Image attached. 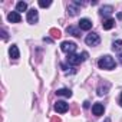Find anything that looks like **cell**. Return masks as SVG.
<instances>
[{"instance_id": "18", "label": "cell", "mask_w": 122, "mask_h": 122, "mask_svg": "<svg viewBox=\"0 0 122 122\" xmlns=\"http://www.w3.org/2000/svg\"><path fill=\"white\" fill-rule=\"evenodd\" d=\"M49 35H52V37H55V39H59L60 36H62V35H60V30L59 29H55V27L49 30Z\"/></svg>"}, {"instance_id": "14", "label": "cell", "mask_w": 122, "mask_h": 122, "mask_svg": "<svg viewBox=\"0 0 122 122\" xmlns=\"http://www.w3.org/2000/svg\"><path fill=\"white\" fill-rule=\"evenodd\" d=\"M112 12H113L112 6H102L101 7V15L102 16H109V15H112Z\"/></svg>"}, {"instance_id": "22", "label": "cell", "mask_w": 122, "mask_h": 122, "mask_svg": "<svg viewBox=\"0 0 122 122\" xmlns=\"http://www.w3.org/2000/svg\"><path fill=\"white\" fill-rule=\"evenodd\" d=\"M2 36H3V39H5V40L7 39V33H6L5 30H2Z\"/></svg>"}, {"instance_id": "1", "label": "cell", "mask_w": 122, "mask_h": 122, "mask_svg": "<svg viewBox=\"0 0 122 122\" xmlns=\"http://www.w3.org/2000/svg\"><path fill=\"white\" fill-rule=\"evenodd\" d=\"M98 66H99L101 69L111 71V69L115 68V60H113L109 55H105V56H102V57L98 60Z\"/></svg>"}, {"instance_id": "3", "label": "cell", "mask_w": 122, "mask_h": 122, "mask_svg": "<svg viewBox=\"0 0 122 122\" xmlns=\"http://www.w3.org/2000/svg\"><path fill=\"white\" fill-rule=\"evenodd\" d=\"M85 42L88 46H98L101 43V37L98 33H89L86 37H85Z\"/></svg>"}, {"instance_id": "20", "label": "cell", "mask_w": 122, "mask_h": 122, "mask_svg": "<svg viewBox=\"0 0 122 122\" xmlns=\"http://www.w3.org/2000/svg\"><path fill=\"white\" fill-rule=\"evenodd\" d=\"M50 5H52L50 0H39V6L40 7H49Z\"/></svg>"}, {"instance_id": "6", "label": "cell", "mask_w": 122, "mask_h": 122, "mask_svg": "<svg viewBox=\"0 0 122 122\" xmlns=\"http://www.w3.org/2000/svg\"><path fill=\"white\" fill-rule=\"evenodd\" d=\"M37 19H39V13H37L36 9H32V10L27 12V22H29V23L35 25V23L37 22Z\"/></svg>"}, {"instance_id": "2", "label": "cell", "mask_w": 122, "mask_h": 122, "mask_svg": "<svg viewBox=\"0 0 122 122\" xmlns=\"http://www.w3.org/2000/svg\"><path fill=\"white\" fill-rule=\"evenodd\" d=\"M76 43H73V42H62V45H60V49H62L65 53H68V55H73L75 53V50H76Z\"/></svg>"}, {"instance_id": "17", "label": "cell", "mask_w": 122, "mask_h": 122, "mask_svg": "<svg viewBox=\"0 0 122 122\" xmlns=\"http://www.w3.org/2000/svg\"><path fill=\"white\" fill-rule=\"evenodd\" d=\"M26 9H27V3H25V2H19L17 5H16V12H26Z\"/></svg>"}, {"instance_id": "12", "label": "cell", "mask_w": 122, "mask_h": 122, "mask_svg": "<svg viewBox=\"0 0 122 122\" xmlns=\"http://www.w3.org/2000/svg\"><path fill=\"white\" fill-rule=\"evenodd\" d=\"M113 26H115V20H113V19H106V20H103V23H102V27H103L105 30H111Z\"/></svg>"}, {"instance_id": "23", "label": "cell", "mask_w": 122, "mask_h": 122, "mask_svg": "<svg viewBox=\"0 0 122 122\" xmlns=\"http://www.w3.org/2000/svg\"><path fill=\"white\" fill-rule=\"evenodd\" d=\"M82 59H83V60H86V59H88V53H86V52H83V53H82Z\"/></svg>"}, {"instance_id": "9", "label": "cell", "mask_w": 122, "mask_h": 122, "mask_svg": "<svg viewBox=\"0 0 122 122\" xmlns=\"http://www.w3.org/2000/svg\"><path fill=\"white\" fill-rule=\"evenodd\" d=\"M7 19H9V22H12V23H19V22L22 20V16H20L19 12H12V13H9Z\"/></svg>"}, {"instance_id": "24", "label": "cell", "mask_w": 122, "mask_h": 122, "mask_svg": "<svg viewBox=\"0 0 122 122\" xmlns=\"http://www.w3.org/2000/svg\"><path fill=\"white\" fill-rule=\"evenodd\" d=\"M43 40H45V42H47V43H52V39H50V37H45Z\"/></svg>"}, {"instance_id": "7", "label": "cell", "mask_w": 122, "mask_h": 122, "mask_svg": "<svg viewBox=\"0 0 122 122\" xmlns=\"http://www.w3.org/2000/svg\"><path fill=\"white\" fill-rule=\"evenodd\" d=\"M78 26H79L81 30H89L92 27V22L89 19H81L79 23H78Z\"/></svg>"}, {"instance_id": "5", "label": "cell", "mask_w": 122, "mask_h": 122, "mask_svg": "<svg viewBox=\"0 0 122 122\" xmlns=\"http://www.w3.org/2000/svg\"><path fill=\"white\" fill-rule=\"evenodd\" d=\"M81 62H83V59L81 57V55H75V53L73 55H68V63L69 65L75 66V65H79Z\"/></svg>"}, {"instance_id": "27", "label": "cell", "mask_w": 122, "mask_h": 122, "mask_svg": "<svg viewBox=\"0 0 122 122\" xmlns=\"http://www.w3.org/2000/svg\"><path fill=\"white\" fill-rule=\"evenodd\" d=\"M119 105L122 106V93H121V98H119Z\"/></svg>"}, {"instance_id": "8", "label": "cell", "mask_w": 122, "mask_h": 122, "mask_svg": "<svg viewBox=\"0 0 122 122\" xmlns=\"http://www.w3.org/2000/svg\"><path fill=\"white\" fill-rule=\"evenodd\" d=\"M103 111H105V108H103L102 103H95V105L92 106V112H93L95 116H101V115H103Z\"/></svg>"}, {"instance_id": "10", "label": "cell", "mask_w": 122, "mask_h": 122, "mask_svg": "<svg viewBox=\"0 0 122 122\" xmlns=\"http://www.w3.org/2000/svg\"><path fill=\"white\" fill-rule=\"evenodd\" d=\"M78 12H79V6H76L75 3H71V5L68 6V13H69V16H76Z\"/></svg>"}, {"instance_id": "25", "label": "cell", "mask_w": 122, "mask_h": 122, "mask_svg": "<svg viewBox=\"0 0 122 122\" xmlns=\"http://www.w3.org/2000/svg\"><path fill=\"white\" fill-rule=\"evenodd\" d=\"M118 59H119V63L122 65V53H119V56H118Z\"/></svg>"}, {"instance_id": "15", "label": "cell", "mask_w": 122, "mask_h": 122, "mask_svg": "<svg viewBox=\"0 0 122 122\" xmlns=\"http://www.w3.org/2000/svg\"><path fill=\"white\" fill-rule=\"evenodd\" d=\"M56 95H57V96H66V98H71V96H72V92H71L69 89L63 88V89H59V91H56Z\"/></svg>"}, {"instance_id": "19", "label": "cell", "mask_w": 122, "mask_h": 122, "mask_svg": "<svg viewBox=\"0 0 122 122\" xmlns=\"http://www.w3.org/2000/svg\"><path fill=\"white\" fill-rule=\"evenodd\" d=\"M112 49L113 50H121L122 49V40H115L113 45H112Z\"/></svg>"}, {"instance_id": "4", "label": "cell", "mask_w": 122, "mask_h": 122, "mask_svg": "<svg viewBox=\"0 0 122 122\" xmlns=\"http://www.w3.org/2000/svg\"><path fill=\"white\" fill-rule=\"evenodd\" d=\"M68 109H69V105L65 101H57L55 103V111L57 113H65V112H68Z\"/></svg>"}, {"instance_id": "21", "label": "cell", "mask_w": 122, "mask_h": 122, "mask_svg": "<svg viewBox=\"0 0 122 122\" xmlns=\"http://www.w3.org/2000/svg\"><path fill=\"white\" fill-rule=\"evenodd\" d=\"M52 122H62V121H60L57 116H53V118H52Z\"/></svg>"}, {"instance_id": "11", "label": "cell", "mask_w": 122, "mask_h": 122, "mask_svg": "<svg viewBox=\"0 0 122 122\" xmlns=\"http://www.w3.org/2000/svg\"><path fill=\"white\" fill-rule=\"evenodd\" d=\"M9 53H10V57H13V59H19V56H20L19 49H17V46H16V45H12V46H10Z\"/></svg>"}, {"instance_id": "13", "label": "cell", "mask_w": 122, "mask_h": 122, "mask_svg": "<svg viewBox=\"0 0 122 122\" xmlns=\"http://www.w3.org/2000/svg\"><path fill=\"white\" fill-rule=\"evenodd\" d=\"M66 32L71 33V35L75 36V37H81V29H78V27H75V26H69V27L66 29Z\"/></svg>"}, {"instance_id": "26", "label": "cell", "mask_w": 122, "mask_h": 122, "mask_svg": "<svg viewBox=\"0 0 122 122\" xmlns=\"http://www.w3.org/2000/svg\"><path fill=\"white\" fill-rule=\"evenodd\" d=\"M83 106H85V108H89V102H88V101H85V102H83Z\"/></svg>"}, {"instance_id": "16", "label": "cell", "mask_w": 122, "mask_h": 122, "mask_svg": "<svg viewBox=\"0 0 122 122\" xmlns=\"http://www.w3.org/2000/svg\"><path fill=\"white\" fill-rule=\"evenodd\" d=\"M108 91H109V83H105V86L101 85V86L98 88V95H99V96H103V95L108 93Z\"/></svg>"}]
</instances>
